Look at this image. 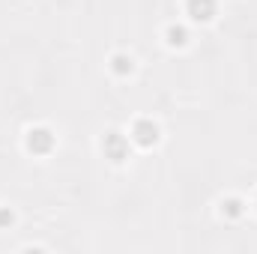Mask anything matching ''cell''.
<instances>
[{
	"label": "cell",
	"instance_id": "cell-1",
	"mask_svg": "<svg viewBox=\"0 0 257 254\" xmlns=\"http://www.w3.org/2000/svg\"><path fill=\"white\" fill-rule=\"evenodd\" d=\"M102 150H105V156H108L111 162H123L128 156V141L120 132H108L105 141H102Z\"/></svg>",
	"mask_w": 257,
	"mask_h": 254
},
{
	"label": "cell",
	"instance_id": "cell-2",
	"mask_svg": "<svg viewBox=\"0 0 257 254\" xmlns=\"http://www.w3.org/2000/svg\"><path fill=\"white\" fill-rule=\"evenodd\" d=\"M51 147H54V135L48 129H30L27 132V150L30 153L45 156V153H51Z\"/></svg>",
	"mask_w": 257,
	"mask_h": 254
},
{
	"label": "cell",
	"instance_id": "cell-3",
	"mask_svg": "<svg viewBox=\"0 0 257 254\" xmlns=\"http://www.w3.org/2000/svg\"><path fill=\"white\" fill-rule=\"evenodd\" d=\"M132 141L141 144V147H153L159 141V126L153 120H138L135 129H132Z\"/></svg>",
	"mask_w": 257,
	"mask_h": 254
},
{
	"label": "cell",
	"instance_id": "cell-4",
	"mask_svg": "<svg viewBox=\"0 0 257 254\" xmlns=\"http://www.w3.org/2000/svg\"><path fill=\"white\" fill-rule=\"evenodd\" d=\"M186 9H189V15H192L194 21H212V15H215V0H189Z\"/></svg>",
	"mask_w": 257,
	"mask_h": 254
},
{
	"label": "cell",
	"instance_id": "cell-5",
	"mask_svg": "<svg viewBox=\"0 0 257 254\" xmlns=\"http://www.w3.org/2000/svg\"><path fill=\"white\" fill-rule=\"evenodd\" d=\"M111 69H114L117 75H128V72L135 69V63H132V57H126V54H117V57L111 60Z\"/></svg>",
	"mask_w": 257,
	"mask_h": 254
},
{
	"label": "cell",
	"instance_id": "cell-6",
	"mask_svg": "<svg viewBox=\"0 0 257 254\" xmlns=\"http://www.w3.org/2000/svg\"><path fill=\"white\" fill-rule=\"evenodd\" d=\"M221 212H224L227 218H239V215H242V200H236V197H230V200H224V206H221Z\"/></svg>",
	"mask_w": 257,
	"mask_h": 254
},
{
	"label": "cell",
	"instance_id": "cell-7",
	"mask_svg": "<svg viewBox=\"0 0 257 254\" xmlns=\"http://www.w3.org/2000/svg\"><path fill=\"white\" fill-rule=\"evenodd\" d=\"M186 39H189L186 27H168V42L171 45H186Z\"/></svg>",
	"mask_w": 257,
	"mask_h": 254
},
{
	"label": "cell",
	"instance_id": "cell-8",
	"mask_svg": "<svg viewBox=\"0 0 257 254\" xmlns=\"http://www.w3.org/2000/svg\"><path fill=\"white\" fill-rule=\"evenodd\" d=\"M3 224H12V212H6V209H0V227Z\"/></svg>",
	"mask_w": 257,
	"mask_h": 254
}]
</instances>
